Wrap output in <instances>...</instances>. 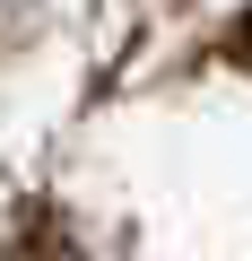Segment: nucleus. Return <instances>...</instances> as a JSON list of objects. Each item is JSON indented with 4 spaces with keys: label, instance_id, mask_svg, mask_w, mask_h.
I'll return each instance as SVG.
<instances>
[{
    "label": "nucleus",
    "instance_id": "1",
    "mask_svg": "<svg viewBox=\"0 0 252 261\" xmlns=\"http://www.w3.org/2000/svg\"><path fill=\"white\" fill-rule=\"evenodd\" d=\"M0 261H87L78 218H70L61 200H18L9 226H0Z\"/></svg>",
    "mask_w": 252,
    "mask_h": 261
}]
</instances>
